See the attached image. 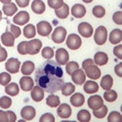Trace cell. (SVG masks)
<instances>
[{
    "label": "cell",
    "mask_w": 122,
    "mask_h": 122,
    "mask_svg": "<svg viewBox=\"0 0 122 122\" xmlns=\"http://www.w3.org/2000/svg\"><path fill=\"white\" fill-rule=\"evenodd\" d=\"M63 76L64 70L61 66L52 59H49L36 68L34 81L44 92L54 94L63 87L65 83Z\"/></svg>",
    "instance_id": "1"
},
{
    "label": "cell",
    "mask_w": 122,
    "mask_h": 122,
    "mask_svg": "<svg viewBox=\"0 0 122 122\" xmlns=\"http://www.w3.org/2000/svg\"><path fill=\"white\" fill-rule=\"evenodd\" d=\"M107 29L104 25L98 26L94 33V40L96 44L104 45L107 41Z\"/></svg>",
    "instance_id": "2"
},
{
    "label": "cell",
    "mask_w": 122,
    "mask_h": 122,
    "mask_svg": "<svg viewBox=\"0 0 122 122\" xmlns=\"http://www.w3.org/2000/svg\"><path fill=\"white\" fill-rule=\"evenodd\" d=\"M42 48V41L39 39H32L26 41V53L28 55H36L40 52Z\"/></svg>",
    "instance_id": "3"
},
{
    "label": "cell",
    "mask_w": 122,
    "mask_h": 122,
    "mask_svg": "<svg viewBox=\"0 0 122 122\" xmlns=\"http://www.w3.org/2000/svg\"><path fill=\"white\" fill-rule=\"evenodd\" d=\"M82 45V40H81L80 36L72 33V34H69L66 38V46L71 49V50H77L81 47Z\"/></svg>",
    "instance_id": "4"
},
{
    "label": "cell",
    "mask_w": 122,
    "mask_h": 122,
    "mask_svg": "<svg viewBox=\"0 0 122 122\" xmlns=\"http://www.w3.org/2000/svg\"><path fill=\"white\" fill-rule=\"evenodd\" d=\"M66 30L63 26H58L54 29V31L52 33V40L55 43H63L66 40Z\"/></svg>",
    "instance_id": "5"
},
{
    "label": "cell",
    "mask_w": 122,
    "mask_h": 122,
    "mask_svg": "<svg viewBox=\"0 0 122 122\" xmlns=\"http://www.w3.org/2000/svg\"><path fill=\"white\" fill-rule=\"evenodd\" d=\"M36 31L41 36H48L52 32V25L46 21L39 22L36 26Z\"/></svg>",
    "instance_id": "6"
},
{
    "label": "cell",
    "mask_w": 122,
    "mask_h": 122,
    "mask_svg": "<svg viewBox=\"0 0 122 122\" xmlns=\"http://www.w3.org/2000/svg\"><path fill=\"white\" fill-rule=\"evenodd\" d=\"M84 70H85L84 71L85 75L88 76L90 79H92V80H97V79H99L101 77V70L98 67V66L95 65V64L87 66Z\"/></svg>",
    "instance_id": "7"
},
{
    "label": "cell",
    "mask_w": 122,
    "mask_h": 122,
    "mask_svg": "<svg viewBox=\"0 0 122 122\" xmlns=\"http://www.w3.org/2000/svg\"><path fill=\"white\" fill-rule=\"evenodd\" d=\"M20 66H21V63H20V61L18 59H16V58L9 59L6 62V65H5L6 70L8 72H10V73H17V72H19Z\"/></svg>",
    "instance_id": "8"
},
{
    "label": "cell",
    "mask_w": 122,
    "mask_h": 122,
    "mask_svg": "<svg viewBox=\"0 0 122 122\" xmlns=\"http://www.w3.org/2000/svg\"><path fill=\"white\" fill-rule=\"evenodd\" d=\"M78 32L81 34V36H83L85 38H89V37L92 36V34L94 32V29L89 23L83 22V23L78 25Z\"/></svg>",
    "instance_id": "9"
},
{
    "label": "cell",
    "mask_w": 122,
    "mask_h": 122,
    "mask_svg": "<svg viewBox=\"0 0 122 122\" xmlns=\"http://www.w3.org/2000/svg\"><path fill=\"white\" fill-rule=\"evenodd\" d=\"M68 60H69V55L66 49L60 48L56 51V62L60 66L66 65L68 62Z\"/></svg>",
    "instance_id": "10"
},
{
    "label": "cell",
    "mask_w": 122,
    "mask_h": 122,
    "mask_svg": "<svg viewBox=\"0 0 122 122\" xmlns=\"http://www.w3.org/2000/svg\"><path fill=\"white\" fill-rule=\"evenodd\" d=\"M29 21V14L26 11H21L16 14V16L13 18V22L15 25H25Z\"/></svg>",
    "instance_id": "11"
},
{
    "label": "cell",
    "mask_w": 122,
    "mask_h": 122,
    "mask_svg": "<svg viewBox=\"0 0 122 122\" xmlns=\"http://www.w3.org/2000/svg\"><path fill=\"white\" fill-rule=\"evenodd\" d=\"M36 115V110L33 107L31 106H25L22 108L21 110V116L23 117V119H25V121H30L32 120Z\"/></svg>",
    "instance_id": "12"
},
{
    "label": "cell",
    "mask_w": 122,
    "mask_h": 122,
    "mask_svg": "<svg viewBox=\"0 0 122 122\" xmlns=\"http://www.w3.org/2000/svg\"><path fill=\"white\" fill-rule=\"evenodd\" d=\"M57 109V113L58 115L63 118V119H67L71 115V107L70 106H68L67 104H60Z\"/></svg>",
    "instance_id": "13"
},
{
    "label": "cell",
    "mask_w": 122,
    "mask_h": 122,
    "mask_svg": "<svg viewBox=\"0 0 122 122\" xmlns=\"http://www.w3.org/2000/svg\"><path fill=\"white\" fill-rule=\"evenodd\" d=\"M103 105H104V100L101 96L95 95V96L89 97L88 99V107L92 110H96L100 108Z\"/></svg>",
    "instance_id": "14"
},
{
    "label": "cell",
    "mask_w": 122,
    "mask_h": 122,
    "mask_svg": "<svg viewBox=\"0 0 122 122\" xmlns=\"http://www.w3.org/2000/svg\"><path fill=\"white\" fill-rule=\"evenodd\" d=\"M33 86H34V80L31 77H29L28 75L23 76L21 78V80H20V87H21L22 90L25 91V92L30 91Z\"/></svg>",
    "instance_id": "15"
},
{
    "label": "cell",
    "mask_w": 122,
    "mask_h": 122,
    "mask_svg": "<svg viewBox=\"0 0 122 122\" xmlns=\"http://www.w3.org/2000/svg\"><path fill=\"white\" fill-rule=\"evenodd\" d=\"M71 79L73 81V83L76 85H82L85 81H86V75L85 72L82 69H76L75 71H73L71 73Z\"/></svg>",
    "instance_id": "16"
},
{
    "label": "cell",
    "mask_w": 122,
    "mask_h": 122,
    "mask_svg": "<svg viewBox=\"0 0 122 122\" xmlns=\"http://www.w3.org/2000/svg\"><path fill=\"white\" fill-rule=\"evenodd\" d=\"M70 11H71V15L76 19L83 18L86 15V8L82 4H74Z\"/></svg>",
    "instance_id": "17"
},
{
    "label": "cell",
    "mask_w": 122,
    "mask_h": 122,
    "mask_svg": "<svg viewBox=\"0 0 122 122\" xmlns=\"http://www.w3.org/2000/svg\"><path fill=\"white\" fill-rule=\"evenodd\" d=\"M83 84H84L83 89L85 91V93H87V94H95V93H97L99 91L98 83L95 82V81H93V80L85 81Z\"/></svg>",
    "instance_id": "18"
},
{
    "label": "cell",
    "mask_w": 122,
    "mask_h": 122,
    "mask_svg": "<svg viewBox=\"0 0 122 122\" xmlns=\"http://www.w3.org/2000/svg\"><path fill=\"white\" fill-rule=\"evenodd\" d=\"M31 10L33 13H35L37 15H41L45 12L46 6L42 0H34L31 3Z\"/></svg>",
    "instance_id": "19"
},
{
    "label": "cell",
    "mask_w": 122,
    "mask_h": 122,
    "mask_svg": "<svg viewBox=\"0 0 122 122\" xmlns=\"http://www.w3.org/2000/svg\"><path fill=\"white\" fill-rule=\"evenodd\" d=\"M85 98L81 93H73L72 96L70 97V104L75 107H79L84 105Z\"/></svg>",
    "instance_id": "20"
},
{
    "label": "cell",
    "mask_w": 122,
    "mask_h": 122,
    "mask_svg": "<svg viewBox=\"0 0 122 122\" xmlns=\"http://www.w3.org/2000/svg\"><path fill=\"white\" fill-rule=\"evenodd\" d=\"M93 61L97 66H105L108 62V56L105 52H97L94 56Z\"/></svg>",
    "instance_id": "21"
},
{
    "label": "cell",
    "mask_w": 122,
    "mask_h": 122,
    "mask_svg": "<svg viewBox=\"0 0 122 122\" xmlns=\"http://www.w3.org/2000/svg\"><path fill=\"white\" fill-rule=\"evenodd\" d=\"M31 91V99L34 102H41L44 99V90L39 86H33Z\"/></svg>",
    "instance_id": "22"
},
{
    "label": "cell",
    "mask_w": 122,
    "mask_h": 122,
    "mask_svg": "<svg viewBox=\"0 0 122 122\" xmlns=\"http://www.w3.org/2000/svg\"><path fill=\"white\" fill-rule=\"evenodd\" d=\"M121 34H122V31H121V29H119V28H115L113 30H111V32L109 33V41H110V43L111 44H119V43H121V40H122Z\"/></svg>",
    "instance_id": "23"
},
{
    "label": "cell",
    "mask_w": 122,
    "mask_h": 122,
    "mask_svg": "<svg viewBox=\"0 0 122 122\" xmlns=\"http://www.w3.org/2000/svg\"><path fill=\"white\" fill-rule=\"evenodd\" d=\"M1 42L4 46L12 47L14 46V43H15V37L11 32L6 31L5 33L1 35Z\"/></svg>",
    "instance_id": "24"
},
{
    "label": "cell",
    "mask_w": 122,
    "mask_h": 122,
    "mask_svg": "<svg viewBox=\"0 0 122 122\" xmlns=\"http://www.w3.org/2000/svg\"><path fill=\"white\" fill-rule=\"evenodd\" d=\"M34 67V63H32L31 61H25L21 67V71L24 75H30L31 73H33Z\"/></svg>",
    "instance_id": "25"
},
{
    "label": "cell",
    "mask_w": 122,
    "mask_h": 122,
    "mask_svg": "<svg viewBox=\"0 0 122 122\" xmlns=\"http://www.w3.org/2000/svg\"><path fill=\"white\" fill-rule=\"evenodd\" d=\"M5 92L7 95L11 96V97H14V96H17L20 92V88H19V85L15 82H10L8 83L6 86H5Z\"/></svg>",
    "instance_id": "26"
},
{
    "label": "cell",
    "mask_w": 122,
    "mask_h": 122,
    "mask_svg": "<svg viewBox=\"0 0 122 122\" xmlns=\"http://www.w3.org/2000/svg\"><path fill=\"white\" fill-rule=\"evenodd\" d=\"M3 13L7 16V17H11L13 16L14 14L17 13L18 11V7H17V4L13 3V2H10L8 4H4L3 6Z\"/></svg>",
    "instance_id": "27"
},
{
    "label": "cell",
    "mask_w": 122,
    "mask_h": 122,
    "mask_svg": "<svg viewBox=\"0 0 122 122\" xmlns=\"http://www.w3.org/2000/svg\"><path fill=\"white\" fill-rule=\"evenodd\" d=\"M112 85H113V78L111 75L109 74H107L105 75L101 80V87L103 88L104 90H109L112 88Z\"/></svg>",
    "instance_id": "28"
},
{
    "label": "cell",
    "mask_w": 122,
    "mask_h": 122,
    "mask_svg": "<svg viewBox=\"0 0 122 122\" xmlns=\"http://www.w3.org/2000/svg\"><path fill=\"white\" fill-rule=\"evenodd\" d=\"M55 14L60 19H66V18H67L68 15H69V7H68V5L64 3L62 7H60L59 9L55 10Z\"/></svg>",
    "instance_id": "29"
},
{
    "label": "cell",
    "mask_w": 122,
    "mask_h": 122,
    "mask_svg": "<svg viewBox=\"0 0 122 122\" xmlns=\"http://www.w3.org/2000/svg\"><path fill=\"white\" fill-rule=\"evenodd\" d=\"M61 91H62V94L66 97L71 96L75 91V86L71 82H66V83H64L63 87L61 88Z\"/></svg>",
    "instance_id": "30"
},
{
    "label": "cell",
    "mask_w": 122,
    "mask_h": 122,
    "mask_svg": "<svg viewBox=\"0 0 122 122\" xmlns=\"http://www.w3.org/2000/svg\"><path fill=\"white\" fill-rule=\"evenodd\" d=\"M36 34V28L33 25H27L24 27V35L26 38H33Z\"/></svg>",
    "instance_id": "31"
},
{
    "label": "cell",
    "mask_w": 122,
    "mask_h": 122,
    "mask_svg": "<svg viewBox=\"0 0 122 122\" xmlns=\"http://www.w3.org/2000/svg\"><path fill=\"white\" fill-rule=\"evenodd\" d=\"M77 120L80 122H90L91 121V114L88 110L82 109L78 111L77 113Z\"/></svg>",
    "instance_id": "32"
},
{
    "label": "cell",
    "mask_w": 122,
    "mask_h": 122,
    "mask_svg": "<svg viewBox=\"0 0 122 122\" xmlns=\"http://www.w3.org/2000/svg\"><path fill=\"white\" fill-rule=\"evenodd\" d=\"M46 104L50 107H57L61 104L60 98L58 96H55V95H50L46 99Z\"/></svg>",
    "instance_id": "33"
},
{
    "label": "cell",
    "mask_w": 122,
    "mask_h": 122,
    "mask_svg": "<svg viewBox=\"0 0 122 122\" xmlns=\"http://www.w3.org/2000/svg\"><path fill=\"white\" fill-rule=\"evenodd\" d=\"M117 97H118V96H117L116 91L111 90V89L107 90L106 92H105V94H104V99H105L107 102H108V103H112V102L116 101Z\"/></svg>",
    "instance_id": "34"
},
{
    "label": "cell",
    "mask_w": 122,
    "mask_h": 122,
    "mask_svg": "<svg viewBox=\"0 0 122 122\" xmlns=\"http://www.w3.org/2000/svg\"><path fill=\"white\" fill-rule=\"evenodd\" d=\"M93 113H94L95 117H97V118H99V119L104 118V117L107 114V107L103 105L100 108H98V109H96V110H93Z\"/></svg>",
    "instance_id": "35"
},
{
    "label": "cell",
    "mask_w": 122,
    "mask_h": 122,
    "mask_svg": "<svg viewBox=\"0 0 122 122\" xmlns=\"http://www.w3.org/2000/svg\"><path fill=\"white\" fill-rule=\"evenodd\" d=\"M66 65V71L69 75H71V73L73 71H75L76 69L79 68V65L76 62H67Z\"/></svg>",
    "instance_id": "36"
},
{
    "label": "cell",
    "mask_w": 122,
    "mask_h": 122,
    "mask_svg": "<svg viewBox=\"0 0 122 122\" xmlns=\"http://www.w3.org/2000/svg\"><path fill=\"white\" fill-rule=\"evenodd\" d=\"M12 105V100L8 96H3L0 98V107H2L4 109H7L11 107Z\"/></svg>",
    "instance_id": "37"
},
{
    "label": "cell",
    "mask_w": 122,
    "mask_h": 122,
    "mask_svg": "<svg viewBox=\"0 0 122 122\" xmlns=\"http://www.w3.org/2000/svg\"><path fill=\"white\" fill-rule=\"evenodd\" d=\"M93 15L96 18H99V19L103 18L106 15V9L103 6H100V5L99 6H95L93 8Z\"/></svg>",
    "instance_id": "38"
},
{
    "label": "cell",
    "mask_w": 122,
    "mask_h": 122,
    "mask_svg": "<svg viewBox=\"0 0 122 122\" xmlns=\"http://www.w3.org/2000/svg\"><path fill=\"white\" fill-rule=\"evenodd\" d=\"M11 74L8 72H1L0 73V85L6 86L8 83L11 82Z\"/></svg>",
    "instance_id": "39"
},
{
    "label": "cell",
    "mask_w": 122,
    "mask_h": 122,
    "mask_svg": "<svg viewBox=\"0 0 122 122\" xmlns=\"http://www.w3.org/2000/svg\"><path fill=\"white\" fill-rule=\"evenodd\" d=\"M121 120H122V115L118 111H112V112L109 113L107 117L108 122H121Z\"/></svg>",
    "instance_id": "40"
},
{
    "label": "cell",
    "mask_w": 122,
    "mask_h": 122,
    "mask_svg": "<svg viewBox=\"0 0 122 122\" xmlns=\"http://www.w3.org/2000/svg\"><path fill=\"white\" fill-rule=\"evenodd\" d=\"M42 57L46 60H49V59H52L54 57V50L51 48V47H45L44 49H42Z\"/></svg>",
    "instance_id": "41"
},
{
    "label": "cell",
    "mask_w": 122,
    "mask_h": 122,
    "mask_svg": "<svg viewBox=\"0 0 122 122\" xmlns=\"http://www.w3.org/2000/svg\"><path fill=\"white\" fill-rule=\"evenodd\" d=\"M64 4V0H48V5L50 8L53 9H59L60 7H62Z\"/></svg>",
    "instance_id": "42"
},
{
    "label": "cell",
    "mask_w": 122,
    "mask_h": 122,
    "mask_svg": "<svg viewBox=\"0 0 122 122\" xmlns=\"http://www.w3.org/2000/svg\"><path fill=\"white\" fill-rule=\"evenodd\" d=\"M40 122H55V117L52 113H44L39 119Z\"/></svg>",
    "instance_id": "43"
},
{
    "label": "cell",
    "mask_w": 122,
    "mask_h": 122,
    "mask_svg": "<svg viewBox=\"0 0 122 122\" xmlns=\"http://www.w3.org/2000/svg\"><path fill=\"white\" fill-rule=\"evenodd\" d=\"M10 30H11V33L14 35L15 38H18L20 35H21V33H22L21 28H20L18 25H10Z\"/></svg>",
    "instance_id": "44"
},
{
    "label": "cell",
    "mask_w": 122,
    "mask_h": 122,
    "mask_svg": "<svg viewBox=\"0 0 122 122\" xmlns=\"http://www.w3.org/2000/svg\"><path fill=\"white\" fill-rule=\"evenodd\" d=\"M112 20L113 22L116 24V25H122V12L121 11H117L113 14L112 16Z\"/></svg>",
    "instance_id": "45"
},
{
    "label": "cell",
    "mask_w": 122,
    "mask_h": 122,
    "mask_svg": "<svg viewBox=\"0 0 122 122\" xmlns=\"http://www.w3.org/2000/svg\"><path fill=\"white\" fill-rule=\"evenodd\" d=\"M18 52L21 55H26V41H22L18 45Z\"/></svg>",
    "instance_id": "46"
},
{
    "label": "cell",
    "mask_w": 122,
    "mask_h": 122,
    "mask_svg": "<svg viewBox=\"0 0 122 122\" xmlns=\"http://www.w3.org/2000/svg\"><path fill=\"white\" fill-rule=\"evenodd\" d=\"M113 54L118 58V59H122V45L120 43V45H117L114 49H113Z\"/></svg>",
    "instance_id": "47"
},
{
    "label": "cell",
    "mask_w": 122,
    "mask_h": 122,
    "mask_svg": "<svg viewBox=\"0 0 122 122\" xmlns=\"http://www.w3.org/2000/svg\"><path fill=\"white\" fill-rule=\"evenodd\" d=\"M8 55H7V51L3 48V47H0V63L4 62V61L7 59Z\"/></svg>",
    "instance_id": "48"
},
{
    "label": "cell",
    "mask_w": 122,
    "mask_h": 122,
    "mask_svg": "<svg viewBox=\"0 0 122 122\" xmlns=\"http://www.w3.org/2000/svg\"><path fill=\"white\" fill-rule=\"evenodd\" d=\"M7 114H8V122H16L17 121V116L13 111L8 110Z\"/></svg>",
    "instance_id": "49"
},
{
    "label": "cell",
    "mask_w": 122,
    "mask_h": 122,
    "mask_svg": "<svg viewBox=\"0 0 122 122\" xmlns=\"http://www.w3.org/2000/svg\"><path fill=\"white\" fill-rule=\"evenodd\" d=\"M29 1H30V0H16V3H17V5L19 7L25 8L29 4Z\"/></svg>",
    "instance_id": "50"
},
{
    "label": "cell",
    "mask_w": 122,
    "mask_h": 122,
    "mask_svg": "<svg viewBox=\"0 0 122 122\" xmlns=\"http://www.w3.org/2000/svg\"><path fill=\"white\" fill-rule=\"evenodd\" d=\"M114 71H115V73H116L117 76H119L120 78L122 77V63H120V64H118V65L115 66Z\"/></svg>",
    "instance_id": "51"
},
{
    "label": "cell",
    "mask_w": 122,
    "mask_h": 122,
    "mask_svg": "<svg viewBox=\"0 0 122 122\" xmlns=\"http://www.w3.org/2000/svg\"><path fill=\"white\" fill-rule=\"evenodd\" d=\"M0 122H8V114H7V111L0 110Z\"/></svg>",
    "instance_id": "52"
},
{
    "label": "cell",
    "mask_w": 122,
    "mask_h": 122,
    "mask_svg": "<svg viewBox=\"0 0 122 122\" xmlns=\"http://www.w3.org/2000/svg\"><path fill=\"white\" fill-rule=\"evenodd\" d=\"M93 64H95V63H94V61H93L92 59H87V60L83 61V63H82V68L85 69L87 66L93 65Z\"/></svg>",
    "instance_id": "53"
},
{
    "label": "cell",
    "mask_w": 122,
    "mask_h": 122,
    "mask_svg": "<svg viewBox=\"0 0 122 122\" xmlns=\"http://www.w3.org/2000/svg\"><path fill=\"white\" fill-rule=\"evenodd\" d=\"M0 2H1L2 4H8L10 2H12V0H0Z\"/></svg>",
    "instance_id": "54"
},
{
    "label": "cell",
    "mask_w": 122,
    "mask_h": 122,
    "mask_svg": "<svg viewBox=\"0 0 122 122\" xmlns=\"http://www.w3.org/2000/svg\"><path fill=\"white\" fill-rule=\"evenodd\" d=\"M82 1L85 2V3H91V2L93 1V0H82Z\"/></svg>",
    "instance_id": "55"
},
{
    "label": "cell",
    "mask_w": 122,
    "mask_h": 122,
    "mask_svg": "<svg viewBox=\"0 0 122 122\" xmlns=\"http://www.w3.org/2000/svg\"><path fill=\"white\" fill-rule=\"evenodd\" d=\"M1 20H2V11L0 10V22H1Z\"/></svg>",
    "instance_id": "56"
},
{
    "label": "cell",
    "mask_w": 122,
    "mask_h": 122,
    "mask_svg": "<svg viewBox=\"0 0 122 122\" xmlns=\"http://www.w3.org/2000/svg\"><path fill=\"white\" fill-rule=\"evenodd\" d=\"M0 47H1V43H0Z\"/></svg>",
    "instance_id": "57"
}]
</instances>
